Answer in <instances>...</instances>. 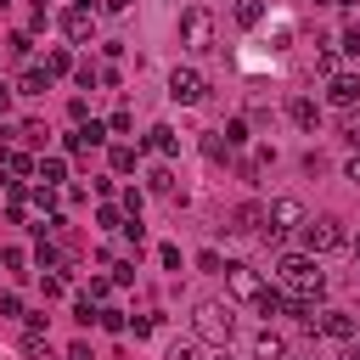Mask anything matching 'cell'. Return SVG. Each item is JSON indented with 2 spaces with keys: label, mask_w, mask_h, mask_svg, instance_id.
I'll return each mask as SVG.
<instances>
[{
  "label": "cell",
  "mask_w": 360,
  "mask_h": 360,
  "mask_svg": "<svg viewBox=\"0 0 360 360\" xmlns=\"http://www.w3.org/2000/svg\"><path fill=\"white\" fill-rule=\"evenodd\" d=\"M68 360H96V354H90V343H73V349H68Z\"/></svg>",
  "instance_id": "cell-37"
},
{
  "label": "cell",
  "mask_w": 360,
  "mask_h": 360,
  "mask_svg": "<svg viewBox=\"0 0 360 360\" xmlns=\"http://www.w3.org/2000/svg\"><path fill=\"white\" fill-rule=\"evenodd\" d=\"M107 163H112L118 174H129V169H135V146H112V152H107Z\"/></svg>",
  "instance_id": "cell-22"
},
{
  "label": "cell",
  "mask_w": 360,
  "mask_h": 360,
  "mask_svg": "<svg viewBox=\"0 0 360 360\" xmlns=\"http://www.w3.org/2000/svg\"><path fill=\"white\" fill-rule=\"evenodd\" d=\"M79 129H84V146H96V141H107V124H96V118H90V124H79Z\"/></svg>",
  "instance_id": "cell-32"
},
{
  "label": "cell",
  "mask_w": 360,
  "mask_h": 360,
  "mask_svg": "<svg viewBox=\"0 0 360 360\" xmlns=\"http://www.w3.org/2000/svg\"><path fill=\"white\" fill-rule=\"evenodd\" d=\"M6 112H11V90L0 84V118H6Z\"/></svg>",
  "instance_id": "cell-39"
},
{
  "label": "cell",
  "mask_w": 360,
  "mask_h": 360,
  "mask_svg": "<svg viewBox=\"0 0 360 360\" xmlns=\"http://www.w3.org/2000/svg\"><path fill=\"white\" fill-rule=\"evenodd\" d=\"M332 6H354V0H332Z\"/></svg>",
  "instance_id": "cell-41"
},
{
  "label": "cell",
  "mask_w": 360,
  "mask_h": 360,
  "mask_svg": "<svg viewBox=\"0 0 360 360\" xmlns=\"http://www.w3.org/2000/svg\"><path fill=\"white\" fill-rule=\"evenodd\" d=\"M34 259H39V270H51V264H62V248H51V242H39V253H34Z\"/></svg>",
  "instance_id": "cell-28"
},
{
  "label": "cell",
  "mask_w": 360,
  "mask_h": 360,
  "mask_svg": "<svg viewBox=\"0 0 360 360\" xmlns=\"http://www.w3.org/2000/svg\"><path fill=\"white\" fill-rule=\"evenodd\" d=\"M163 360H202V354H197V343H191V338H174Z\"/></svg>",
  "instance_id": "cell-23"
},
{
  "label": "cell",
  "mask_w": 360,
  "mask_h": 360,
  "mask_svg": "<svg viewBox=\"0 0 360 360\" xmlns=\"http://www.w3.org/2000/svg\"><path fill=\"white\" fill-rule=\"evenodd\" d=\"M146 146H152L158 158H174V152H180V135H174L169 124H152V129H146Z\"/></svg>",
  "instance_id": "cell-13"
},
{
  "label": "cell",
  "mask_w": 360,
  "mask_h": 360,
  "mask_svg": "<svg viewBox=\"0 0 360 360\" xmlns=\"http://www.w3.org/2000/svg\"><path fill=\"white\" fill-rule=\"evenodd\" d=\"M281 360H287V354H281Z\"/></svg>",
  "instance_id": "cell-43"
},
{
  "label": "cell",
  "mask_w": 360,
  "mask_h": 360,
  "mask_svg": "<svg viewBox=\"0 0 360 360\" xmlns=\"http://www.w3.org/2000/svg\"><path fill=\"white\" fill-rule=\"evenodd\" d=\"M276 276H281V287H287L292 298H304V304H315V298H321V287H326V276H321L315 253H287V259L276 264Z\"/></svg>",
  "instance_id": "cell-1"
},
{
  "label": "cell",
  "mask_w": 360,
  "mask_h": 360,
  "mask_svg": "<svg viewBox=\"0 0 360 360\" xmlns=\"http://www.w3.org/2000/svg\"><path fill=\"white\" fill-rule=\"evenodd\" d=\"M304 326L321 332V338H338V343H354V332H360V321H354L349 309H315Z\"/></svg>",
  "instance_id": "cell-5"
},
{
  "label": "cell",
  "mask_w": 360,
  "mask_h": 360,
  "mask_svg": "<svg viewBox=\"0 0 360 360\" xmlns=\"http://www.w3.org/2000/svg\"><path fill=\"white\" fill-rule=\"evenodd\" d=\"M45 73H51V79L73 73V56H68V51H51V56H45Z\"/></svg>",
  "instance_id": "cell-21"
},
{
  "label": "cell",
  "mask_w": 360,
  "mask_h": 360,
  "mask_svg": "<svg viewBox=\"0 0 360 360\" xmlns=\"http://www.w3.org/2000/svg\"><path fill=\"white\" fill-rule=\"evenodd\" d=\"M180 45L186 51H214V11L208 6H186L180 11Z\"/></svg>",
  "instance_id": "cell-3"
},
{
  "label": "cell",
  "mask_w": 360,
  "mask_h": 360,
  "mask_svg": "<svg viewBox=\"0 0 360 360\" xmlns=\"http://www.w3.org/2000/svg\"><path fill=\"white\" fill-rule=\"evenodd\" d=\"M287 118H292L298 129H315V124H321V107H315L309 96H292V101H287Z\"/></svg>",
  "instance_id": "cell-12"
},
{
  "label": "cell",
  "mask_w": 360,
  "mask_h": 360,
  "mask_svg": "<svg viewBox=\"0 0 360 360\" xmlns=\"http://www.w3.org/2000/svg\"><path fill=\"white\" fill-rule=\"evenodd\" d=\"M45 90H51V73H45V68H22L17 96H45Z\"/></svg>",
  "instance_id": "cell-14"
},
{
  "label": "cell",
  "mask_w": 360,
  "mask_h": 360,
  "mask_svg": "<svg viewBox=\"0 0 360 360\" xmlns=\"http://www.w3.org/2000/svg\"><path fill=\"white\" fill-rule=\"evenodd\" d=\"M270 225H276V231L309 225V219H304V202H298V197H276V202H270Z\"/></svg>",
  "instance_id": "cell-9"
},
{
  "label": "cell",
  "mask_w": 360,
  "mask_h": 360,
  "mask_svg": "<svg viewBox=\"0 0 360 360\" xmlns=\"http://www.w3.org/2000/svg\"><path fill=\"white\" fill-rule=\"evenodd\" d=\"M96 321H101L107 332H124V315H118V309H96Z\"/></svg>",
  "instance_id": "cell-33"
},
{
  "label": "cell",
  "mask_w": 360,
  "mask_h": 360,
  "mask_svg": "<svg viewBox=\"0 0 360 360\" xmlns=\"http://www.w3.org/2000/svg\"><path fill=\"white\" fill-rule=\"evenodd\" d=\"M73 79H79L84 90H96V84H107L112 73H107V68H96V62H73Z\"/></svg>",
  "instance_id": "cell-16"
},
{
  "label": "cell",
  "mask_w": 360,
  "mask_h": 360,
  "mask_svg": "<svg viewBox=\"0 0 360 360\" xmlns=\"http://www.w3.org/2000/svg\"><path fill=\"white\" fill-rule=\"evenodd\" d=\"M107 292H112V281H107V276H90V287H84V298L96 304V298H107Z\"/></svg>",
  "instance_id": "cell-30"
},
{
  "label": "cell",
  "mask_w": 360,
  "mask_h": 360,
  "mask_svg": "<svg viewBox=\"0 0 360 360\" xmlns=\"http://www.w3.org/2000/svg\"><path fill=\"white\" fill-rule=\"evenodd\" d=\"M0 264H6V270H22L28 253H22V248H0Z\"/></svg>",
  "instance_id": "cell-29"
},
{
  "label": "cell",
  "mask_w": 360,
  "mask_h": 360,
  "mask_svg": "<svg viewBox=\"0 0 360 360\" xmlns=\"http://www.w3.org/2000/svg\"><path fill=\"white\" fill-rule=\"evenodd\" d=\"M315 73H326V79H332V73H338V56H332V51H315Z\"/></svg>",
  "instance_id": "cell-31"
},
{
  "label": "cell",
  "mask_w": 360,
  "mask_h": 360,
  "mask_svg": "<svg viewBox=\"0 0 360 360\" xmlns=\"http://www.w3.org/2000/svg\"><path fill=\"white\" fill-rule=\"evenodd\" d=\"M225 146H248V124H242V118L225 124Z\"/></svg>",
  "instance_id": "cell-25"
},
{
  "label": "cell",
  "mask_w": 360,
  "mask_h": 360,
  "mask_svg": "<svg viewBox=\"0 0 360 360\" xmlns=\"http://www.w3.org/2000/svg\"><path fill=\"white\" fill-rule=\"evenodd\" d=\"M343 135H349V141L360 146V112H349V118H343Z\"/></svg>",
  "instance_id": "cell-35"
},
{
  "label": "cell",
  "mask_w": 360,
  "mask_h": 360,
  "mask_svg": "<svg viewBox=\"0 0 360 360\" xmlns=\"http://www.w3.org/2000/svg\"><path fill=\"white\" fill-rule=\"evenodd\" d=\"M264 219H270V208H264V202H236V214H231V231H236V236H253Z\"/></svg>",
  "instance_id": "cell-10"
},
{
  "label": "cell",
  "mask_w": 360,
  "mask_h": 360,
  "mask_svg": "<svg viewBox=\"0 0 360 360\" xmlns=\"http://www.w3.org/2000/svg\"><path fill=\"white\" fill-rule=\"evenodd\" d=\"M259 17H264V0H236V22L242 28H259Z\"/></svg>",
  "instance_id": "cell-20"
},
{
  "label": "cell",
  "mask_w": 360,
  "mask_h": 360,
  "mask_svg": "<svg viewBox=\"0 0 360 360\" xmlns=\"http://www.w3.org/2000/svg\"><path fill=\"white\" fill-rule=\"evenodd\" d=\"M6 51H11V56H28V51H34V39H28V28H17V34L6 39Z\"/></svg>",
  "instance_id": "cell-24"
},
{
  "label": "cell",
  "mask_w": 360,
  "mask_h": 360,
  "mask_svg": "<svg viewBox=\"0 0 360 360\" xmlns=\"http://www.w3.org/2000/svg\"><path fill=\"white\" fill-rule=\"evenodd\" d=\"M354 253H360V242H354Z\"/></svg>",
  "instance_id": "cell-42"
},
{
  "label": "cell",
  "mask_w": 360,
  "mask_h": 360,
  "mask_svg": "<svg viewBox=\"0 0 360 360\" xmlns=\"http://www.w3.org/2000/svg\"><path fill=\"white\" fill-rule=\"evenodd\" d=\"M326 101L354 107V101H360V79H354V73H332V79H326Z\"/></svg>",
  "instance_id": "cell-11"
},
{
  "label": "cell",
  "mask_w": 360,
  "mask_h": 360,
  "mask_svg": "<svg viewBox=\"0 0 360 360\" xmlns=\"http://www.w3.org/2000/svg\"><path fill=\"white\" fill-rule=\"evenodd\" d=\"M219 276H225V287H231V298H248V304H259V292H264V281H259V270H253V264H225Z\"/></svg>",
  "instance_id": "cell-7"
},
{
  "label": "cell",
  "mask_w": 360,
  "mask_h": 360,
  "mask_svg": "<svg viewBox=\"0 0 360 360\" xmlns=\"http://www.w3.org/2000/svg\"><path fill=\"white\" fill-rule=\"evenodd\" d=\"M343 180H349V186H360V158H349V163H343Z\"/></svg>",
  "instance_id": "cell-36"
},
{
  "label": "cell",
  "mask_w": 360,
  "mask_h": 360,
  "mask_svg": "<svg viewBox=\"0 0 360 360\" xmlns=\"http://www.w3.org/2000/svg\"><path fill=\"white\" fill-rule=\"evenodd\" d=\"M304 242H309V253H338V248H349V231H343L338 214H321V219L304 225Z\"/></svg>",
  "instance_id": "cell-4"
},
{
  "label": "cell",
  "mask_w": 360,
  "mask_h": 360,
  "mask_svg": "<svg viewBox=\"0 0 360 360\" xmlns=\"http://www.w3.org/2000/svg\"><path fill=\"white\" fill-rule=\"evenodd\" d=\"M169 96H174L180 107H197V101L208 96V79H202L197 68H174V73H169Z\"/></svg>",
  "instance_id": "cell-6"
},
{
  "label": "cell",
  "mask_w": 360,
  "mask_h": 360,
  "mask_svg": "<svg viewBox=\"0 0 360 360\" xmlns=\"http://www.w3.org/2000/svg\"><path fill=\"white\" fill-rule=\"evenodd\" d=\"M124 242H129V248H135V253H141V248H146V231H141V219H129V225H124Z\"/></svg>",
  "instance_id": "cell-27"
},
{
  "label": "cell",
  "mask_w": 360,
  "mask_h": 360,
  "mask_svg": "<svg viewBox=\"0 0 360 360\" xmlns=\"http://www.w3.org/2000/svg\"><path fill=\"white\" fill-rule=\"evenodd\" d=\"M62 34H68L73 45H84V39L96 34V11H90V6H68V11H62Z\"/></svg>",
  "instance_id": "cell-8"
},
{
  "label": "cell",
  "mask_w": 360,
  "mask_h": 360,
  "mask_svg": "<svg viewBox=\"0 0 360 360\" xmlns=\"http://www.w3.org/2000/svg\"><path fill=\"white\" fill-rule=\"evenodd\" d=\"M34 174H39V186H51V191H56V186L68 180V163H62V158H39V163H34Z\"/></svg>",
  "instance_id": "cell-15"
},
{
  "label": "cell",
  "mask_w": 360,
  "mask_h": 360,
  "mask_svg": "<svg viewBox=\"0 0 360 360\" xmlns=\"http://www.w3.org/2000/svg\"><path fill=\"white\" fill-rule=\"evenodd\" d=\"M191 326H197V338H208V343H231V332H236V309L219 304V298H202V304L191 309Z\"/></svg>",
  "instance_id": "cell-2"
},
{
  "label": "cell",
  "mask_w": 360,
  "mask_h": 360,
  "mask_svg": "<svg viewBox=\"0 0 360 360\" xmlns=\"http://www.w3.org/2000/svg\"><path fill=\"white\" fill-rule=\"evenodd\" d=\"M101 11H112V17H118V11H129V0H101Z\"/></svg>",
  "instance_id": "cell-38"
},
{
  "label": "cell",
  "mask_w": 360,
  "mask_h": 360,
  "mask_svg": "<svg viewBox=\"0 0 360 360\" xmlns=\"http://www.w3.org/2000/svg\"><path fill=\"white\" fill-rule=\"evenodd\" d=\"M343 360H360V343H354V349H349V354H343Z\"/></svg>",
  "instance_id": "cell-40"
},
{
  "label": "cell",
  "mask_w": 360,
  "mask_h": 360,
  "mask_svg": "<svg viewBox=\"0 0 360 360\" xmlns=\"http://www.w3.org/2000/svg\"><path fill=\"white\" fill-rule=\"evenodd\" d=\"M146 191H158V197H174V174H169V169L158 163V169L146 174Z\"/></svg>",
  "instance_id": "cell-19"
},
{
  "label": "cell",
  "mask_w": 360,
  "mask_h": 360,
  "mask_svg": "<svg viewBox=\"0 0 360 360\" xmlns=\"http://www.w3.org/2000/svg\"><path fill=\"white\" fill-rule=\"evenodd\" d=\"M45 135H51V129H45L39 118H22V124H17V141H22V146H45Z\"/></svg>",
  "instance_id": "cell-17"
},
{
  "label": "cell",
  "mask_w": 360,
  "mask_h": 360,
  "mask_svg": "<svg viewBox=\"0 0 360 360\" xmlns=\"http://www.w3.org/2000/svg\"><path fill=\"white\" fill-rule=\"evenodd\" d=\"M253 360H281V338L276 332H259L253 338Z\"/></svg>",
  "instance_id": "cell-18"
},
{
  "label": "cell",
  "mask_w": 360,
  "mask_h": 360,
  "mask_svg": "<svg viewBox=\"0 0 360 360\" xmlns=\"http://www.w3.org/2000/svg\"><path fill=\"white\" fill-rule=\"evenodd\" d=\"M338 45H343L349 56H360V28H343V39H338Z\"/></svg>",
  "instance_id": "cell-34"
},
{
  "label": "cell",
  "mask_w": 360,
  "mask_h": 360,
  "mask_svg": "<svg viewBox=\"0 0 360 360\" xmlns=\"http://www.w3.org/2000/svg\"><path fill=\"white\" fill-rule=\"evenodd\" d=\"M34 208L51 219V208H56V191H51V186H39V191H34Z\"/></svg>",
  "instance_id": "cell-26"
}]
</instances>
